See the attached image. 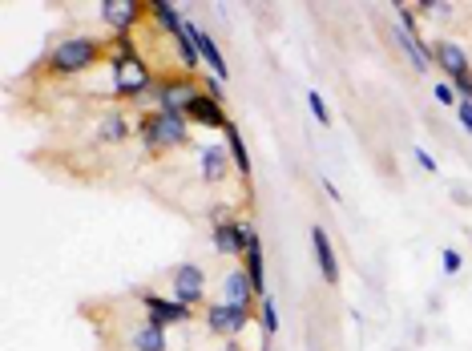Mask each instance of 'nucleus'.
<instances>
[{
    "label": "nucleus",
    "mask_w": 472,
    "mask_h": 351,
    "mask_svg": "<svg viewBox=\"0 0 472 351\" xmlns=\"http://www.w3.org/2000/svg\"><path fill=\"white\" fill-rule=\"evenodd\" d=\"M106 53H109V45L101 37L77 32V37H61L53 49H49L45 61H41V69H45L49 77H77V73L93 69Z\"/></svg>",
    "instance_id": "f257e3e1"
},
{
    "label": "nucleus",
    "mask_w": 472,
    "mask_h": 351,
    "mask_svg": "<svg viewBox=\"0 0 472 351\" xmlns=\"http://www.w3.org/2000/svg\"><path fill=\"white\" fill-rule=\"evenodd\" d=\"M137 138L150 153H166V150H182L190 145V122L178 114H162V109H145L142 125H137Z\"/></svg>",
    "instance_id": "f03ea898"
},
{
    "label": "nucleus",
    "mask_w": 472,
    "mask_h": 351,
    "mask_svg": "<svg viewBox=\"0 0 472 351\" xmlns=\"http://www.w3.org/2000/svg\"><path fill=\"white\" fill-rule=\"evenodd\" d=\"M199 93H202V77H194L186 69L158 77V109H162V114L186 117V114H190V106L199 101Z\"/></svg>",
    "instance_id": "7ed1b4c3"
},
{
    "label": "nucleus",
    "mask_w": 472,
    "mask_h": 351,
    "mask_svg": "<svg viewBox=\"0 0 472 351\" xmlns=\"http://www.w3.org/2000/svg\"><path fill=\"white\" fill-rule=\"evenodd\" d=\"M109 65H114V93L125 101H137L142 93H150L158 85V77H153L145 57H114Z\"/></svg>",
    "instance_id": "20e7f679"
},
{
    "label": "nucleus",
    "mask_w": 472,
    "mask_h": 351,
    "mask_svg": "<svg viewBox=\"0 0 472 351\" xmlns=\"http://www.w3.org/2000/svg\"><path fill=\"white\" fill-rule=\"evenodd\" d=\"M137 303L145 307V323H153V328H174V323H186L194 319V307L178 303L174 295H158V291H137Z\"/></svg>",
    "instance_id": "39448f33"
},
{
    "label": "nucleus",
    "mask_w": 472,
    "mask_h": 351,
    "mask_svg": "<svg viewBox=\"0 0 472 351\" xmlns=\"http://www.w3.org/2000/svg\"><path fill=\"white\" fill-rule=\"evenodd\" d=\"M255 319V311H243V307H230V303H206V331L210 336H227V339H235V336H243L246 331V323Z\"/></svg>",
    "instance_id": "423d86ee"
},
{
    "label": "nucleus",
    "mask_w": 472,
    "mask_h": 351,
    "mask_svg": "<svg viewBox=\"0 0 472 351\" xmlns=\"http://www.w3.org/2000/svg\"><path fill=\"white\" fill-rule=\"evenodd\" d=\"M145 16H150V5H142V0H101V21L114 29V37L134 32Z\"/></svg>",
    "instance_id": "0eeeda50"
},
{
    "label": "nucleus",
    "mask_w": 472,
    "mask_h": 351,
    "mask_svg": "<svg viewBox=\"0 0 472 351\" xmlns=\"http://www.w3.org/2000/svg\"><path fill=\"white\" fill-rule=\"evenodd\" d=\"M170 287H174V299L186 307H202L206 303V271L199 263H182L170 275Z\"/></svg>",
    "instance_id": "6e6552de"
},
{
    "label": "nucleus",
    "mask_w": 472,
    "mask_h": 351,
    "mask_svg": "<svg viewBox=\"0 0 472 351\" xmlns=\"http://www.w3.org/2000/svg\"><path fill=\"white\" fill-rule=\"evenodd\" d=\"M432 61H436V69L449 77V81L472 77V61H468V53H465V45H460V41L440 37V41L432 45Z\"/></svg>",
    "instance_id": "1a4fd4ad"
},
{
    "label": "nucleus",
    "mask_w": 472,
    "mask_h": 351,
    "mask_svg": "<svg viewBox=\"0 0 472 351\" xmlns=\"http://www.w3.org/2000/svg\"><path fill=\"white\" fill-rule=\"evenodd\" d=\"M186 122H190V125H206V130H227L230 117H227V109H222V101L210 97V93L202 89L199 101L190 106V114H186Z\"/></svg>",
    "instance_id": "9d476101"
},
{
    "label": "nucleus",
    "mask_w": 472,
    "mask_h": 351,
    "mask_svg": "<svg viewBox=\"0 0 472 351\" xmlns=\"http://www.w3.org/2000/svg\"><path fill=\"white\" fill-rule=\"evenodd\" d=\"M311 251H315V263H319V275L328 287L339 282V259H336V246H331V235L323 226H311Z\"/></svg>",
    "instance_id": "9b49d317"
},
{
    "label": "nucleus",
    "mask_w": 472,
    "mask_h": 351,
    "mask_svg": "<svg viewBox=\"0 0 472 351\" xmlns=\"http://www.w3.org/2000/svg\"><path fill=\"white\" fill-rule=\"evenodd\" d=\"M222 303H230V307H243V311H255V287H251V279H246V271L238 267V271H230L227 279H222Z\"/></svg>",
    "instance_id": "f8f14e48"
},
{
    "label": "nucleus",
    "mask_w": 472,
    "mask_h": 351,
    "mask_svg": "<svg viewBox=\"0 0 472 351\" xmlns=\"http://www.w3.org/2000/svg\"><path fill=\"white\" fill-rule=\"evenodd\" d=\"M199 158H202V182L206 186H222L230 178V150L227 145H202Z\"/></svg>",
    "instance_id": "ddd939ff"
},
{
    "label": "nucleus",
    "mask_w": 472,
    "mask_h": 351,
    "mask_svg": "<svg viewBox=\"0 0 472 351\" xmlns=\"http://www.w3.org/2000/svg\"><path fill=\"white\" fill-rule=\"evenodd\" d=\"M186 29L194 32V45H199L202 61H206V65H210V69H214V77H218V81H227V77H230V69H227V57H222V49L214 45V37H206V32H202V29H199V24H194V21H186Z\"/></svg>",
    "instance_id": "4468645a"
},
{
    "label": "nucleus",
    "mask_w": 472,
    "mask_h": 351,
    "mask_svg": "<svg viewBox=\"0 0 472 351\" xmlns=\"http://www.w3.org/2000/svg\"><path fill=\"white\" fill-rule=\"evenodd\" d=\"M396 41H400V49H404L408 61L416 65V73H432V69H436V61H432V45H424V37H412V32L396 29Z\"/></svg>",
    "instance_id": "2eb2a0df"
},
{
    "label": "nucleus",
    "mask_w": 472,
    "mask_h": 351,
    "mask_svg": "<svg viewBox=\"0 0 472 351\" xmlns=\"http://www.w3.org/2000/svg\"><path fill=\"white\" fill-rule=\"evenodd\" d=\"M101 142L106 145H122V142H130L134 138V125H130V117L122 114V109H109L106 117H101Z\"/></svg>",
    "instance_id": "dca6fc26"
},
{
    "label": "nucleus",
    "mask_w": 472,
    "mask_h": 351,
    "mask_svg": "<svg viewBox=\"0 0 472 351\" xmlns=\"http://www.w3.org/2000/svg\"><path fill=\"white\" fill-rule=\"evenodd\" d=\"M210 243H214V251L218 254H227V259H243V238H238V218L235 222H222V226H214V235H210Z\"/></svg>",
    "instance_id": "f3484780"
},
{
    "label": "nucleus",
    "mask_w": 472,
    "mask_h": 351,
    "mask_svg": "<svg viewBox=\"0 0 472 351\" xmlns=\"http://www.w3.org/2000/svg\"><path fill=\"white\" fill-rule=\"evenodd\" d=\"M150 21L162 24V32H166V37H178V32H182V24H186V16L178 13V5H170V0H153V5H150Z\"/></svg>",
    "instance_id": "a211bd4d"
},
{
    "label": "nucleus",
    "mask_w": 472,
    "mask_h": 351,
    "mask_svg": "<svg viewBox=\"0 0 472 351\" xmlns=\"http://www.w3.org/2000/svg\"><path fill=\"white\" fill-rule=\"evenodd\" d=\"M243 271H246V279H251L255 295H259V299H263V295H271V291H267V263H263V243L246 251V259H243Z\"/></svg>",
    "instance_id": "6ab92c4d"
},
{
    "label": "nucleus",
    "mask_w": 472,
    "mask_h": 351,
    "mask_svg": "<svg viewBox=\"0 0 472 351\" xmlns=\"http://www.w3.org/2000/svg\"><path fill=\"white\" fill-rule=\"evenodd\" d=\"M130 347L134 351H170V339H166V328H153V323H142V328L130 336Z\"/></svg>",
    "instance_id": "aec40b11"
},
{
    "label": "nucleus",
    "mask_w": 472,
    "mask_h": 351,
    "mask_svg": "<svg viewBox=\"0 0 472 351\" xmlns=\"http://www.w3.org/2000/svg\"><path fill=\"white\" fill-rule=\"evenodd\" d=\"M222 134H227V150H230V162H235L238 178H251V153H246V142H243V134H238V125L230 122Z\"/></svg>",
    "instance_id": "412c9836"
},
{
    "label": "nucleus",
    "mask_w": 472,
    "mask_h": 351,
    "mask_svg": "<svg viewBox=\"0 0 472 351\" xmlns=\"http://www.w3.org/2000/svg\"><path fill=\"white\" fill-rule=\"evenodd\" d=\"M259 323H263V331H267V339L279 336V303H274V295L259 299Z\"/></svg>",
    "instance_id": "4be33fe9"
},
{
    "label": "nucleus",
    "mask_w": 472,
    "mask_h": 351,
    "mask_svg": "<svg viewBox=\"0 0 472 351\" xmlns=\"http://www.w3.org/2000/svg\"><path fill=\"white\" fill-rule=\"evenodd\" d=\"M396 16H400V29H404V32H412V37H420L416 8H412V5H396Z\"/></svg>",
    "instance_id": "5701e85b"
},
{
    "label": "nucleus",
    "mask_w": 472,
    "mask_h": 351,
    "mask_svg": "<svg viewBox=\"0 0 472 351\" xmlns=\"http://www.w3.org/2000/svg\"><path fill=\"white\" fill-rule=\"evenodd\" d=\"M432 97H436V101H440V106H449V109H457V106H460V97H457V89H452V85H449V81H436V85H432Z\"/></svg>",
    "instance_id": "b1692460"
},
{
    "label": "nucleus",
    "mask_w": 472,
    "mask_h": 351,
    "mask_svg": "<svg viewBox=\"0 0 472 351\" xmlns=\"http://www.w3.org/2000/svg\"><path fill=\"white\" fill-rule=\"evenodd\" d=\"M307 106H311V114H315V122H319V125H331V114H328V106H323V97H319V93H307Z\"/></svg>",
    "instance_id": "393cba45"
},
{
    "label": "nucleus",
    "mask_w": 472,
    "mask_h": 351,
    "mask_svg": "<svg viewBox=\"0 0 472 351\" xmlns=\"http://www.w3.org/2000/svg\"><path fill=\"white\" fill-rule=\"evenodd\" d=\"M440 263H444V271H449V275H460V267H465V259H460V251H452V246H444Z\"/></svg>",
    "instance_id": "a878e982"
},
{
    "label": "nucleus",
    "mask_w": 472,
    "mask_h": 351,
    "mask_svg": "<svg viewBox=\"0 0 472 351\" xmlns=\"http://www.w3.org/2000/svg\"><path fill=\"white\" fill-rule=\"evenodd\" d=\"M457 122L465 125V134L472 138V101H460V106H457Z\"/></svg>",
    "instance_id": "bb28decb"
},
{
    "label": "nucleus",
    "mask_w": 472,
    "mask_h": 351,
    "mask_svg": "<svg viewBox=\"0 0 472 351\" xmlns=\"http://www.w3.org/2000/svg\"><path fill=\"white\" fill-rule=\"evenodd\" d=\"M416 13H428V16H444V13H452L449 5H436V0H420L416 5Z\"/></svg>",
    "instance_id": "cd10ccee"
},
{
    "label": "nucleus",
    "mask_w": 472,
    "mask_h": 351,
    "mask_svg": "<svg viewBox=\"0 0 472 351\" xmlns=\"http://www.w3.org/2000/svg\"><path fill=\"white\" fill-rule=\"evenodd\" d=\"M412 158H416L420 166L428 170V174H436V170H440V166H436V158H432V153H428V150H420V145H416V150H412Z\"/></svg>",
    "instance_id": "c85d7f7f"
},
{
    "label": "nucleus",
    "mask_w": 472,
    "mask_h": 351,
    "mask_svg": "<svg viewBox=\"0 0 472 351\" xmlns=\"http://www.w3.org/2000/svg\"><path fill=\"white\" fill-rule=\"evenodd\" d=\"M452 89H457L460 101H472V77H460V81H449Z\"/></svg>",
    "instance_id": "c756f323"
},
{
    "label": "nucleus",
    "mask_w": 472,
    "mask_h": 351,
    "mask_svg": "<svg viewBox=\"0 0 472 351\" xmlns=\"http://www.w3.org/2000/svg\"><path fill=\"white\" fill-rule=\"evenodd\" d=\"M202 89L210 93V97H218V101H222V81H218V77H206V81H202Z\"/></svg>",
    "instance_id": "7c9ffc66"
},
{
    "label": "nucleus",
    "mask_w": 472,
    "mask_h": 351,
    "mask_svg": "<svg viewBox=\"0 0 472 351\" xmlns=\"http://www.w3.org/2000/svg\"><path fill=\"white\" fill-rule=\"evenodd\" d=\"M222 351H243V347H238V339H227V344H222Z\"/></svg>",
    "instance_id": "2f4dec72"
},
{
    "label": "nucleus",
    "mask_w": 472,
    "mask_h": 351,
    "mask_svg": "<svg viewBox=\"0 0 472 351\" xmlns=\"http://www.w3.org/2000/svg\"><path fill=\"white\" fill-rule=\"evenodd\" d=\"M263 351H271V344H263Z\"/></svg>",
    "instance_id": "473e14b6"
}]
</instances>
